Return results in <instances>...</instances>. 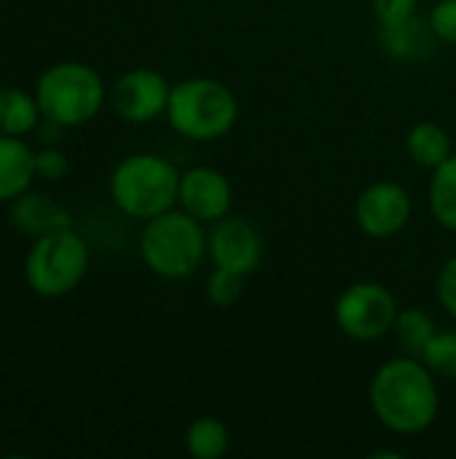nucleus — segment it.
<instances>
[{
  "instance_id": "obj_1",
  "label": "nucleus",
  "mask_w": 456,
  "mask_h": 459,
  "mask_svg": "<svg viewBox=\"0 0 456 459\" xmlns=\"http://www.w3.org/2000/svg\"><path fill=\"white\" fill-rule=\"evenodd\" d=\"M438 377L414 355H400L382 363L371 379L368 401L382 428L395 436H419L441 409Z\"/></svg>"
},
{
  "instance_id": "obj_2",
  "label": "nucleus",
  "mask_w": 456,
  "mask_h": 459,
  "mask_svg": "<svg viewBox=\"0 0 456 459\" xmlns=\"http://www.w3.org/2000/svg\"><path fill=\"white\" fill-rule=\"evenodd\" d=\"M164 116L180 137L212 143L226 137L239 121V100L223 81L196 75L172 86Z\"/></svg>"
},
{
  "instance_id": "obj_3",
  "label": "nucleus",
  "mask_w": 456,
  "mask_h": 459,
  "mask_svg": "<svg viewBox=\"0 0 456 459\" xmlns=\"http://www.w3.org/2000/svg\"><path fill=\"white\" fill-rule=\"evenodd\" d=\"M180 172L159 153H132L110 175V199L134 218L151 221L177 204Z\"/></svg>"
},
{
  "instance_id": "obj_4",
  "label": "nucleus",
  "mask_w": 456,
  "mask_h": 459,
  "mask_svg": "<svg viewBox=\"0 0 456 459\" xmlns=\"http://www.w3.org/2000/svg\"><path fill=\"white\" fill-rule=\"evenodd\" d=\"M140 255L153 274L164 280H185L207 258V231L202 229V221L172 207L145 221Z\"/></svg>"
},
{
  "instance_id": "obj_5",
  "label": "nucleus",
  "mask_w": 456,
  "mask_h": 459,
  "mask_svg": "<svg viewBox=\"0 0 456 459\" xmlns=\"http://www.w3.org/2000/svg\"><path fill=\"white\" fill-rule=\"evenodd\" d=\"M35 100L46 121L65 126L89 124L105 105L108 89L102 75L86 62H56L35 83Z\"/></svg>"
},
{
  "instance_id": "obj_6",
  "label": "nucleus",
  "mask_w": 456,
  "mask_h": 459,
  "mask_svg": "<svg viewBox=\"0 0 456 459\" xmlns=\"http://www.w3.org/2000/svg\"><path fill=\"white\" fill-rule=\"evenodd\" d=\"M89 245L73 229L43 234L24 258V280L35 296L62 299L73 293L89 272Z\"/></svg>"
},
{
  "instance_id": "obj_7",
  "label": "nucleus",
  "mask_w": 456,
  "mask_h": 459,
  "mask_svg": "<svg viewBox=\"0 0 456 459\" xmlns=\"http://www.w3.org/2000/svg\"><path fill=\"white\" fill-rule=\"evenodd\" d=\"M398 301L382 282H355L349 285L333 307V320L347 339L379 342L395 331Z\"/></svg>"
},
{
  "instance_id": "obj_8",
  "label": "nucleus",
  "mask_w": 456,
  "mask_h": 459,
  "mask_svg": "<svg viewBox=\"0 0 456 459\" xmlns=\"http://www.w3.org/2000/svg\"><path fill=\"white\" fill-rule=\"evenodd\" d=\"M169 81L151 67H134L126 70L121 78H116L108 100L118 118L129 124H148L167 113L169 105Z\"/></svg>"
},
{
  "instance_id": "obj_9",
  "label": "nucleus",
  "mask_w": 456,
  "mask_h": 459,
  "mask_svg": "<svg viewBox=\"0 0 456 459\" xmlns=\"http://www.w3.org/2000/svg\"><path fill=\"white\" fill-rule=\"evenodd\" d=\"M414 204L400 183L379 180L371 183L355 204V221L360 231L371 239H390L400 234L411 221Z\"/></svg>"
},
{
  "instance_id": "obj_10",
  "label": "nucleus",
  "mask_w": 456,
  "mask_h": 459,
  "mask_svg": "<svg viewBox=\"0 0 456 459\" xmlns=\"http://www.w3.org/2000/svg\"><path fill=\"white\" fill-rule=\"evenodd\" d=\"M207 255L212 258L215 266L247 277L261 266L263 237L247 218L226 215L215 221L207 234Z\"/></svg>"
},
{
  "instance_id": "obj_11",
  "label": "nucleus",
  "mask_w": 456,
  "mask_h": 459,
  "mask_svg": "<svg viewBox=\"0 0 456 459\" xmlns=\"http://www.w3.org/2000/svg\"><path fill=\"white\" fill-rule=\"evenodd\" d=\"M234 202L231 180L215 167H191L180 175L177 204L202 223H215L228 215Z\"/></svg>"
},
{
  "instance_id": "obj_12",
  "label": "nucleus",
  "mask_w": 456,
  "mask_h": 459,
  "mask_svg": "<svg viewBox=\"0 0 456 459\" xmlns=\"http://www.w3.org/2000/svg\"><path fill=\"white\" fill-rule=\"evenodd\" d=\"M8 221L16 231L38 239L51 231L73 229V215L56 199L40 191H24L13 202H8Z\"/></svg>"
},
{
  "instance_id": "obj_13",
  "label": "nucleus",
  "mask_w": 456,
  "mask_h": 459,
  "mask_svg": "<svg viewBox=\"0 0 456 459\" xmlns=\"http://www.w3.org/2000/svg\"><path fill=\"white\" fill-rule=\"evenodd\" d=\"M379 35H382L384 51L390 56H395V59H403V62L427 59L435 51V43H438V35L433 32L430 19H422L417 13L403 24L379 27Z\"/></svg>"
},
{
  "instance_id": "obj_14",
  "label": "nucleus",
  "mask_w": 456,
  "mask_h": 459,
  "mask_svg": "<svg viewBox=\"0 0 456 459\" xmlns=\"http://www.w3.org/2000/svg\"><path fill=\"white\" fill-rule=\"evenodd\" d=\"M35 180V151L11 134H0V202H13Z\"/></svg>"
},
{
  "instance_id": "obj_15",
  "label": "nucleus",
  "mask_w": 456,
  "mask_h": 459,
  "mask_svg": "<svg viewBox=\"0 0 456 459\" xmlns=\"http://www.w3.org/2000/svg\"><path fill=\"white\" fill-rule=\"evenodd\" d=\"M406 148H409L411 161L425 169L441 167L454 153L452 134L435 121H419L417 126H411V132L406 137Z\"/></svg>"
},
{
  "instance_id": "obj_16",
  "label": "nucleus",
  "mask_w": 456,
  "mask_h": 459,
  "mask_svg": "<svg viewBox=\"0 0 456 459\" xmlns=\"http://www.w3.org/2000/svg\"><path fill=\"white\" fill-rule=\"evenodd\" d=\"M40 121L43 116H40L35 94L16 89V86L0 89V134L22 137V134L35 132Z\"/></svg>"
},
{
  "instance_id": "obj_17",
  "label": "nucleus",
  "mask_w": 456,
  "mask_h": 459,
  "mask_svg": "<svg viewBox=\"0 0 456 459\" xmlns=\"http://www.w3.org/2000/svg\"><path fill=\"white\" fill-rule=\"evenodd\" d=\"M427 196H430V212L435 223L456 234V151L441 167L433 169Z\"/></svg>"
},
{
  "instance_id": "obj_18",
  "label": "nucleus",
  "mask_w": 456,
  "mask_h": 459,
  "mask_svg": "<svg viewBox=\"0 0 456 459\" xmlns=\"http://www.w3.org/2000/svg\"><path fill=\"white\" fill-rule=\"evenodd\" d=\"M231 446V433L218 417H199L185 430V452L194 459L226 457Z\"/></svg>"
},
{
  "instance_id": "obj_19",
  "label": "nucleus",
  "mask_w": 456,
  "mask_h": 459,
  "mask_svg": "<svg viewBox=\"0 0 456 459\" xmlns=\"http://www.w3.org/2000/svg\"><path fill=\"white\" fill-rule=\"evenodd\" d=\"M438 333L435 328V320L419 309V307H409V309H400L398 312V320H395V336H398V344L403 347L406 355H414L419 358L422 350L430 344V339Z\"/></svg>"
},
{
  "instance_id": "obj_20",
  "label": "nucleus",
  "mask_w": 456,
  "mask_h": 459,
  "mask_svg": "<svg viewBox=\"0 0 456 459\" xmlns=\"http://www.w3.org/2000/svg\"><path fill=\"white\" fill-rule=\"evenodd\" d=\"M419 360L438 379H456V331H438L422 350Z\"/></svg>"
},
{
  "instance_id": "obj_21",
  "label": "nucleus",
  "mask_w": 456,
  "mask_h": 459,
  "mask_svg": "<svg viewBox=\"0 0 456 459\" xmlns=\"http://www.w3.org/2000/svg\"><path fill=\"white\" fill-rule=\"evenodd\" d=\"M242 288H245L242 274L215 266V272L207 280V301L215 309H231L242 299Z\"/></svg>"
},
{
  "instance_id": "obj_22",
  "label": "nucleus",
  "mask_w": 456,
  "mask_h": 459,
  "mask_svg": "<svg viewBox=\"0 0 456 459\" xmlns=\"http://www.w3.org/2000/svg\"><path fill=\"white\" fill-rule=\"evenodd\" d=\"M379 27H395L417 13L419 0H371Z\"/></svg>"
},
{
  "instance_id": "obj_23",
  "label": "nucleus",
  "mask_w": 456,
  "mask_h": 459,
  "mask_svg": "<svg viewBox=\"0 0 456 459\" xmlns=\"http://www.w3.org/2000/svg\"><path fill=\"white\" fill-rule=\"evenodd\" d=\"M70 169L67 153L59 148H40L35 151V178L40 180H62Z\"/></svg>"
},
{
  "instance_id": "obj_24",
  "label": "nucleus",
  "mask_w": 456,
  "mask_h": 459,
  "mask_svg": "<svg viewBox=\"0 0 456 459\" xmlns=\"http://www.w3.org/2000/svg\"><path fill=\"white\" fill-rule=\"evenodd\" d=\"M433 32L438 35L441 43L456 46V0H438L430 13Z\"/></svg>"
},
{
  "instance_id": "obj_25",
  "label": "nucleus",
  "mask_w": 456,
  "mask_h": 459,
  "mask_svg": "<svg viewBox=\"0 0 456 459\" xmlns=\"http://www.w3.org/2000/svg\"><path fill=\"white\" fill-rule=\"evenodd\" d=\"M438 301L456 320V255H452L438 274Z\"/></svg>"
}]
</instances>
